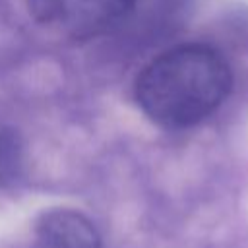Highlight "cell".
Returning <instances> with one entry per match:
<instances>
[{
    "label": "cell",
    "instance_id": "obj_1",
    "mask_svg": "<svg viewBox=\"0 0 248 248\" xmlns=\"http://www.w3.org/2000/svg\"><path fill=\"white\" fill-rule=\"evenodd\" d=\"M231 89V70L209 45H178L151 60L136 81L141 110L159 126L188 128L219 108Z\"/></svg>",
    "mask_w": 248,
    "mask_h": 248
},
{
    "label": "cell",
    "instance_id": "obj_2",
    "mask_svg": "<svg viewBox=\"0 0 248 248\" xmlns=\"http://www.w3.org/2000/svg\"><path fill=\"white\" fill-rule=\"evenodd\" d=\"M136 0H29L33 17L70 39H93L124 23Z\"/></svg>",
    "mask_w": 248,
    "mask_h": 248
},
{
    "label": "cell",
    "instance_id": "obj_3",
    "mask_svg": "<svg viewBox=\"0 0 248 248\" xmlns=\"http://www.w3.org/2000/svg\"><path fill=\"white\" fill-rule=\"evenodd\" d=\"M33 248H103L93 223L72 209H54L41 217Z\"/></svg>",
    "mask_w": 248,
    "mask_h": 248
},
{
    "label": "cell",
    "instance_id": "obj_4",
    "mask_svg": "<svg viewBox=\"0 0 248 248\" xmlns=\"http://www.w3.org/2000/svg\"><path fill=\"white\" fill-rule=\"evenodd\" d=\"M25 167L23 143L16 130L0 124V188L14 186Z\"/></svg>",
    "mask_w": 248,
    "mask_h": 248
}]
</instances>
